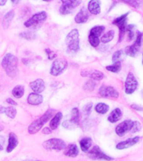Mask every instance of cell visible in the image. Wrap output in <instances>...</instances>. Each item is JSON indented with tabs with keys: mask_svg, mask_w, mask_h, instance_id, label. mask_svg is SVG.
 Here are the masks:
<instances>
[{
	"mask_svg": "<svg viewBox=\"0 0 143 161\" xmlns=\"http://www.w3.org/2000/svg\"><path fill=\"white\" fill-rule=\"evenodd\" d=\"M2 66L9 77L13 78L18 75V58L11 53L5 55L2 60Z\"/></svg>",
	"mask_w": 143,
	"mask_h": 161,
	"instance_id": "6da1fadb",
	"label": "cell"
},
{
	"mask_svg": "<svg viewBox=\"0 0 143 161\" xmlns=\"http://www.w3.org/2000/svg\"><path fill=\"white\" fill-rule=\"evenodd\" d=\"M54 113H55V110L50 108V109H48L40 118H39L38 119L34 121V122L30 124L29 128H28V132H29V134H34V133H38V132L42 128L43 126L45 125L48 121L51 119L52 116L54 115Z\"/></svg>",
	"mask_w": 143,
	"mask_h": 161,
	"instance_id": "7a4b0ae2",
	"label": "cell"
},
{
	"mask_svg": "<svg viewBox=\"0 0 143 161\" xmlns=\"http://www.w3.org/2000/svg\"><path fill=\"white\" fill-rule=\"evenodd\" d=\"M80 34L78 30H72L65 38V43L68 46V50L71 52H77L80 49Z\"/></svg>",
	"mask_w": 143,
	"mask_h": 161,
	"instance_id": "3957f363",
	"label": "cell"
},
{
	"mask_svg": "<svg viewBox=\"0 0 143 161\" xmlns=\"http://www.w3.org/2000/svg\"><path fill=\"white\" fill-rule=\"evenodd\" d=\"M43 146L48 150H62L66 148V143L60 138H50L49 140L45 141L43 143Z\"/></svg>",
	"mask_w": 143,
	"mask_h": 161,
	"instance_id": "277c9868",
	"label": "cell"
},
{
	"mask_svg": "<svg viewBox=\"0 0 143 161\" xmlns=\"http://www.w3.org/2000/svg\"><path fill=\"white\" fill-rule=\"evenodd\" d=\"M68 66L67 61L64 59H56L52 63L50 68V74L54 76H57L62 74Z\"/></svg>",
	"mask_w": 143,
	"mask_h": 161,
	"instance_id": "5b68a950",
	"label": "cell"
},
{
	"mask_svg": "<svg viewBox=\"0 0 143 161\" xmlns=\"http://www.w3.org/2000/svg\"><path fill=\"white\" fill-rule=\"evenodd\" d=\"M129 14V13H125L124 14L120 15V17L116 18L114 21H113V24L115 25H116L119 29V33H120V35H119V41H121L122 39L124 38V35H125V30H126V19H127V16Z\"/></svg>",
	"mask_w": 143,
	"mask_h": 161,
	"instance_id": "8992f818",
	"label": "cell"
},
{
	"mask_svg": "<svg viewBox=\"0 0 143 161\" xmlns=\"http://www.w3.org/2000/svg\"><path fill=\"white\" fill-rule=\"evenodd\" d=\"M46 19H47V14H46V12L41 11V12H39L34 14L27 21H25L24 26L28 28L35 26V25H40V23L44 22Z\"/></svg>",
	"mask_w": 143,
	"mask_h": 161,
	"instance_id": "52a82bcc",
	"label": "cell"
},
{
	"mask_svg": "<svg viewBox=\"0 0 143 161\" xmlns=\"http://www.w3.org/2000/svg\"><path fill=\"white\" fill-rule=\"evenodd\" d=\"M88 156L92 159L95 160H113L114 158L108 156L105 153H103L101 149H100L98 146H95L94 148L90 149L88 153Z\"/></svg>",
	"mask_w": 143,
	"mask_h": 161,
	"instance_id": "ba28073f",
	"label": "cell"
},
{
	"mask_svg": "<svg viewBox=\"0 0 143 161\" xmlns=\"http://www.w3.org/2000/svg\"><path fill=\"white\" fill-rule=\"evenodd\" d=\"M138 82L137 80L135 79V75H133L132 73H129L126 77L125 82V92L126 94L130 95L132 94L137 88Z\"/></svg>",
	"mask_w": 143,
	"mask_h": 161,
	"instance_id": "9c48e42d",
	"label": "cell"
},
{
	"mask_svg": "<svg viewBox=\"0 0 143 161\" xmlns=\"http://www.w3.org/2000/svg\"><path fill=\"white\" fill-rule=\"evenodd\" d=\"M99 94L100 97L105 98H117L119 97V92L112 86H102L99 89Z\"/></svg>",
	"mask_w": 143,
	"mask_h": 161,
	"instance_id": "30bf717a",
	"label": "cell"
},
{
	"mask_svg": "<svg viewBox=\"0 0 143 161\" xmlns=\"http://www.w3.org/2000/svg\"><path fill=\"white\" fill-rule=\"evenodd\" d=\"M133 125V121L132 120H125L122 123H120L117 127L115 128V133L118 136L122 137L124 136L126 133L130 132L131 128Z\"/></svg>",
	"mask_w": 143,
	"mask_h": 161,
	"instance_id": "8fae6325",
	"label": "cell"
},
{
	"mask_svg": "<svg viewBox=\"0 0 143 161\" xmlns=\"http://www.w3.org/2000/svg\"><path fill=\"white\" fill-rule=\"evenodd\" d=\"M82 76H87L95 80H100L104 78V74L97 70H84L81 71Z\"/></svg>",
	"mask_w": 143,
	"mask_h": 161,
	"instance_id": "7c38bea8",
	"label": "cell"
},
{
	"mask_svg": "<svg viewBox=\"0 0 143 161\" xmlns=\"http://www.w3.org/2000/svg\"><path fill=\"white\" fill-rule=\"evenodd\" d=\"M140 140V137H134V138H128L126 140L117 143L116 145V148L117 149H124V148H128L132 147L133 145H135L137 143H139V141Z\"/></svg>",
	"mask_w": 143,
	"mask_h": 161,
	"instance_id": "4fadbf2b",
	"label": "cell"
},
{
	"mask_svg": "<svg viewBox=\"0 0 143 161\" xmlns=\"http://www.w3.org/2000/svg\"><path fill=\"white\" fill-rule=\"evenodd\" d=\"M88 11L91 14L97 15L100 14L101 8H100V0H90L88 3L87 6Z\"/></svg>",
	"mask_w": 143,
	"mask_h": 161,
	"instance_id": "5bb4252c",
	"label": "cell"
},
{
	"mask_svg": "<svg viewBox=\"0 0 143 161\" xmlns=\"http://www.w3.org/2000/svg\"><path fill=\"white\" fill-rule=\"evenodd\" d=\"M43 101H44L43 96L41 95L40 93H37V92L30 93L27 98L28 103L30 104V105H34V106L40 105V104H41V103H43Z\"/></svg>",
	"mask_w": 143,
	"mask_h": 161,
	"instance_id": "9a60e30c",
	"label": "cell"
},
{
	"mask_svg": "<svg viewBox=\"0 0 143 161\" xmlns=\"http://www.w3.org/2000/svg\"><path fill=\"white\" fill-rule=\"evenodd\" d=\"M29 86L30 88L34 91V92L41 93L45 89V81L42 79H37V80H34L32 82H30Z\"/></svg>",
	"mask_w": 143,
	"mask_h": 161,
	"instance_id": "2e32d148",
	"label": "cell"
},
{
	"mask_svg": "<svg viewBox=\"0 0 143 161\" xmlns=\"http://www.w3.org/2000/svg\"><path fill=\"white\" fill-rule=\"evenodd\" d=\"M89 19V13L87 9L85 8H82L78 12V14L75 15V21L77 24H84Z\"/></svg>",
	"mask_w": 143,
	"mask_h": 161,
	"instance_id": "e0dca14e",
	"label": "cell"
},
{
	"mask_svg": "<svg viewBox=\"0 0 143 161\" xmlns=\"http://www.w3.org/2000/svg\"><path fill=\"white\" fill-rule=\"evenodd\" d=\"M18 143H19V141H18L17 136L15 135V133H10L9 136H8V143L6 151L8 153H11L17 147Z\"/></svg>",
	"mask_w": 143,
	"mask_h": 161,
	"instance_id": "ac0fdd59",
	"label": "cell"
},
{
	"mask_svg": "<svg viewBox=\"0 0 143 161\" xmlns=\"http://www.w3.org/2000/svg\"><path fill=\"white\" fill-rule=\"evenodd\" d=\"M64 154L68 156V157H72V158L76 157L79 154V148H78L77 145L75 143H70L68 146H66Z\"/></svg>",
	"mask_w": 143,
	"mask_h": 161,
	"instance_id": "d6986e66",
	"label": "cell"
},
{
	"mask_svg": "<svg viewBox=\"0 0 143 161\" xmlns=\"http://www.w3.org/2000/svg\"><path fill=\"white\" fill-rule=\"evenodd\" d=\"M63 118V114L61 112H59L55 114L52 118H51V120L50 122V128L52 129V130H55L56 128L59 127L60 123V121Z\"/></svg>",
	"mask_w": 143,
	"mask_h": 161,
	"instance_id": "ffe728a7",
	"label": "cell"
},
{
	"mask_svg": "<svg viewBox=\"0 0 143 161\" xmlns=\"http://www.w3.org/2000/svg\"><path fill=\"white\" fill-rule=\"evenodd\" d=\"M121 116H122V113H121L120 108H115L110 113V116L108 117V121L112 123H116L117 121H119L121 118Z\"/></svg>",
	"mask_w": 143,
	"mask_h": 161,
	"instance_id": "44dd1931",
	"label": "cell"
},
{
	"mask_svg": "<svg viewBox=\"0 0 143 161\" xmlns=\"http://www.w3.org/2000/svg\"><path fill=\"white\" fill-rule=\"evenodd\" d=\"M139 50H140V47L137 46L136 45H135V44H133V45H129L127 47H125L124 52H125V55H130L131 57H135V56L138 55Z\"/></svg>",
	"mask_w": 143,
	"mask_h": 161,
	"instance_id": "7402d4cb",
	"label": "cell"
},
{
	"mask_svg": "<svg viewBox=\"0 0 143 161\" xmlns=\"http://www.w3.org/2000/svg\"><path fill=\"white\" fill-rule=\"evenodd\" d=\"M0 113H4L10 118H14L17 114V110L13 107H0Z\"/></svg>",
	"mask_w": 143,
	"mask_h": 161,
	"instance_id": "603a6c76",
	"label": "cell"
},
{
	"mask_svg": "<svg viewBox=\"0 0 143 161\" xmlns=\"http://www.w3.org/2000/svg\"><path fill=\"white\" fill-rule=\"evenodd\" d=\"M91 144H92V140H91V138H88V137L82 138L80 141V148L83 152H87L91 147Z\"/></svg>",
	"mask_w": 143,
	"mask_h": 161,
	"instance_id": "cb8c5ba5",
	"label": "cell"
},
{
	"mask_svg": "<svg viewBox=\"0 0 143 161\" xmlns=\"http://www.w3.org/2000/svg\"><path fill=\"white\" fill-rule=\"evenodd\" d=\"M14 17V11H9V12H8L6 14L4 15V17H3V26L4 28H8V25L11 23V21L13 20Z\"/></svg>",
	"mask_w": 143,
	"mask_h": 161,
	"instance_id": "d4e9b609",
	"label": "cell"
},
{
	"mask_svg": "<svg viewBox=\"0 0 143 161\" xmlns=\"http://www.w3.org/2000/svg\"><path fill=\"white\" fill-rule=\"evenodd\" d=\"M13 96L16 98H21L24 94V87L23 86H16L12 91Z\"/></svg>",
	"mask_w": 143,
	"mask_h": 161,
	"instance_id": "484cf974",
	"label": "cell"
},
{
	"mask_svg": "<svg viewBox=\"0 0 143 161\" xmlns=\"http://www.w3.org/2000/svg\"><path fill=\"white\" fill-rule=\"evenodd\" d=\"M70 121L75 125H77L80 123V111L77 108H74L71 111V119H70Z\"/></svg>",
	"mask_w": 143,
	"mask_h": 161,
	"instance_id": "4316f807",
	"label": "cell"
},
{
	"mask_svg": "<svg viewBox=\"0 0 143 161\" xmlns=\"http://www.w3.org/2000/svg\"><path fill=\"white\" fill-rule=\"evenodd\" d=\"M114 36H115V31L114 30H109L107 33H105V35L101 37L100 41L104 43V44H106V43H109L110 41H111Z\"/></svg>",
	"mask_w": 143,
	"mask_h": 161,
	"instance_id": "83f0119b",
	"label": "cell"
},
{
	"mask_svg": "<svg viewBox=\"0 0 143 161\" xmlns=\"http://www.w3.org/2000/svg\"><path fill=\"white\" fill-rule=\"evenodd\" d=\"M95 110L98 113H100V114H105L109 111V106L106 105L105 103H100L96 104L95 108Z\"/></svg>",
	"mask_w": 143,
	"mask_h": 161,
	"instance_id": "f1b7e54d",
	"label": "cell"
},
{
	"mask_svg": "<svg viewBox=\"0 0 143 161\" xmlns=\"http://www.w3.org/2000/svg\"><path fill=\"white\" fill-rule=\"evenodd\" d=\"M95 86H96V80L90 79L84 84L83 88H84V90L87 91V92H92L95 88Z\"/></svg>",
	"mask_w": 143,
	"mask_h": 161,
	"instance_id": "f546056e",
	"label": "cell"
},
{
	"mask_svg": "<svg viewBox=\"0 0 143 161\" xmlns=\"http://www.w3.org/2000/svg\"><path fill=\"white\" fill-rule=\"evenodd\" d=\"M135 26L134 25H130L126 26L125 33H127L128 41H130V40H133L134 35H135Z\"/></svg>",
	"mask_w": 143,
	"mask_h": 161,
	"instance_id": "4dcf8cb0",
	"label": "cell"
},
{
	"mask_svg": "<svg viewBox=\"0 0 143 161\" xmlns=\"http://www.w3.org/2000/svg\"><path fill=\"white\" fill-rule=\"evenodd\" d=\"M124 58V50H120L114 53V55L112 56V61L115 62H121Z\"/></svg>",
	"mask_w": 143,
	"mask_h": 161,
	"instance_id": "1f68e13d",
	"label": "cell"
},
{
	"mask_svg": "<svg viewBox=\"0 0 143 161\" xmlns=\"http://www.w3.org/2000/svg\"><path fill=\"white\" fill-rule=\"evenodd\" d=\"M62 2V4H65L70 7L75 8L78 7L81 3V0H60Z\"/></svg>",
	"mask_w": 143,
	"mask_h": 161,
	"instance_id": "d6a6232c",
	"label": "cell"
},
{
	"mask_svg": "<svg viewBox=\"0 0 143 161\" xmlns=\"http://www.w3.org/2000/svg\"><path fill=\"white\" fill-rule=\"evenodd\" d=\"M120 68H121L120 62H115L113 63V65H107V66L105 67V69L107 70H109V71H111V72L116 73L120 71Z\"/></svg>",
	"mask_w": 143,
	"mask_h": 161,
	"instance_id": "836d02e7",
	"label": "cell"
},
{
	"mask_svg": "<svg viewBox=\"0 0 143 161\" xmlns=\"http://www.w3.org/2000/svg\"><path fill=\"white\" fill-rule=\"evenodd\" d=\"M100 39L98 36L95 35H92V34H90L89 35V42L93 47H97L98 45H100Z\"/></svg>",
	"mask_w": 143,
	"mask_h": 161,
	"instance_id": "e575fe53",
	"label": "cell"
},
{
	"mask_svg": "<svg viewBox=\"0 0 143 161\" xmlns=\"http://www.w3.org/2000/svg\"><path fill=\"white\" fill-rule=\"evenodd\" d=\"M104 30H105V27L102 26V25H100V26H95V27H93L90 31V34H92V35H95L96 36H100L103 32H104Z\"/></svg>",
	"mask_w": 143,
	"mask_h": 161,
	"instance_id": "d590c367",
	"label": "cell"
},
{
	"mask_svg": "<svg viewBox=\"0 0 143 161\" xmlns=\"http://www.w3.org/2000/svg\"><path fill=\"white\" fill-rule=\"evenodd\" d=\"M73 9H74L73 8L70 7V6H68V5L62 4L61 5V7L60 8V13L63 15H66L72 12Z\"/></svg>",
	"mask_w": 143,
	"mask_h": 161,
	"instance_id": "8d00e7d4",
	"label": "cell"
},
{
	"mask_svg": "<svg viewBox=\"0 0 143 161\" xmlns=\"http://www.w3.org/2000/svg\"><path fill=\"white\" fill-rule=\"evenodd\" d=\"M20 36L24 39H26L28 40H34L36 36L34 33L31 32H28V33H22V34H20Z\"/></svg>",
	"mask_w": 143,
	"mask_h": 161,
	"instance_id": "74e56055",
	"label": "cell"
},
{
	"mask_svg": "<svg viewBox=\"0 0 143 161\" xmlns=\"http://www.w3.org/2000/svg\"><path fill=\"white\" fill-rule=\"evenodd\" d=\"M140 128H141V125H140V123L137 121H133V125L132 128H131V130L130 132L131 133H135V132H139L140 130Z\"/></svg>",
	"mask_w": 143,
	"mask_h": 161,
	"instance_id": "f35d334b",
	"label": "cell"
},
{
	"mask_svg": "<svg viewBox=\"0 0 143 161\" xmlns=\"http://www.w3.org/2000/svg\"><path fill=\"white\" fill-rule=\"evenodd\" d=\"M91 109H92V103H87L86 105L83 108V113L85 115H89L91 112Z\"/></svg>",
	"mask_w": 143,
	"mask_h": 161,
	"instance_id": "ab89813d",
	"label": "cell"
},
{
	"mask_svg": "<svg viewBox=\"0 0 143 161\" xmlns=\"http://www.w3.org/2000/svg\"><path fill=\"white\" fill-rule=\"evenodd\" d=\"M123 1L134 8L140 7V3H139V1H138V0H123Z\"/></svg>",
	"mask_w": 143,
	"mask_h": 161,
	"instance_id": "60d3db41",
	"label": "cell"
},
{
	"mask_svg": "<svg viewBox=\"0 0 143 161\" xmlns=\"http://www.w3.org/2000/svg\"><path fill=\"white\" fill-rule=\"evenodd\" d=\"M141 43H142V34L138 31L137 35H136V39H135V41L134 44L139 46V47H140Z\"/></svg>",
	"mask_w": 143,
	"mask_h": 161,
	"instance_id": "b9f144b4",
	"label": "cell"
},
{
	"mask_svg": "<svg viewBox=\"0 0 143 161\" xmlns=\"http://www.w3.org/2000/svg\"><path fill=\"white\" fill-rule=\"evenodd\" d=\"M45 52H46V55H47L49 60H54L56 57V54L55 52H53L52 50H50V49H46Z\"/></svg>",
	"mask_w": 143,
	"mask_h": 161,
	"instance_id": "7bdbcfd3",
	"label": "cell"
},
{
	"mask_svg": "<svg viewBox=\"0 0 143 161\" xmlns=\"http://www.w3.org/2000/svg\"><path fill=\"white\" fill-rule=\"evenodd\" d=\"M62 126L65 128H72V127H74L75 124H74V123H73L70 120H68V121L66 120L62 123Z\"/></svg>",
	"mask_w": 143,
	"mask_h": 161,
	"instance_id": "ee69618b",
	"label": "cell"
},
{
	"mask_svg": "<svg viewBox=\"0 0 143 161\" xmlns=\"http://www.w3.org/2000/svg\"><path fill=\"white\" fill-rule=\"evenodd\" d=\"M133 109H135L136 111H140V112H143V107L142 106H139L136 105V104H132V105L130 106Z\"/></svg>",
	"mask_w": 143,
	"mask_h": 161,
	"instance_id": "f6af8a7d",
	"label": "cell"
},
{
	"mask_svg": "<svg viewBox=\"0 0 143 161\" xmlns=\"http://www.w3.org/2000/svg\"><path fill=\"white\" fill-rule=\"evenodd\" d=\"M6 102H7V103H8V104H10V105L17 106V103L13 100L12 98H7V99H6Z\"/></svg>",
	"mask_w": 143,
	"mask_h": 161,
	"instance_id": "bcb514c9",
	"label": "cell"
},
{
	"mask_svg": "<svg viewBox=\"0 0 143 161\" xmlns=\"http://www.w3.org/2000/svg\"><path fill=\"white\" fill-rule=\"evenodd\" d=\"M43 133L44 134H50L51 132H52V129L50 128H48V127H46V128H44V129H43Z\"/></svg>",
	"mask_w": 143,
	"mask_h": 161,
	"instance_id": "7dc6e473",
	"label": "cell"
},
{
	"mask_svg": "<svg viewBox=\"0 0 143 161\" xmlns=\"http://www.w3.org/2000/svg\"><path fill=\"white\" fill-rule=\"evenodd\" d=\"M7 3V0H0V6H4Z\"/></svg>",
	"mask_w": 143,
	"mask_h": 161,
	"instance_id": "c3c4849f",
	"label": "cell"
},
{
	"mask_svg": "<svg viewBox=\"0 0 143 161\" xmlns=\"http://www.w3.org/2000/svg\"><path fill=\"white\" fill-rule=\"evenodd\" d=\"M19 1L20 0H11L13 3H19Z\"/></svg>",
	"mask_w": 143,
	"mask_h": 161,
	"instance_id": "681fc988",
	"label": "cell"
},
{
	"mask_svg": "<svg viewBox=\"0 0 143 161\" xmlns=\"http://www.w3.org/2000/svg\"><path fill=\"white\" fill-rule=\"evenodd\" d=\"M43 1H45V2H50V1H52V0H43Z\"/></svg>",
	"mask_w": 143,
	"mask_h": 161,
	"instance_id": "f907efd6",
	"label": "cell"
},
{
	"mask_svg": "<svg viewBox=\"0 0 143 161\" xmlns=\"http://www.w3.org/2000/svg\"><path fill=\"white\" fill-rule=\"evenodd\" d=\"M2 149H3V147H2V145L0 144V150H2Z\"/></svg>",
	"mask_w": 143,
	"mask_h": 161,
	"instance_id": "816d5d0a",
	"label": "cell"
},
{
	"mask_svg": "<svg viewBox=\"0 0 143 161\" xmlns=\"http://www.w3.org/2000/svg\"><path fill=\"white\" fill-rule=\"evenodd\" d=\"M142 42H143V34H142Z\"/></svg>",
	"mask_w": 143,
	"mask_h": 161,
	"instance_id": "f5cc1de1",
	"label": "cell"
},
{
	"mask_svg": "<svg viewBox=\"0 0 143 161\" xmlns=\"http://www.w3.org/2000/svg\"><path fill=\"white\" fill-rule=\"evenodd\" d=\"M141 93H142V96H143V91H142V92H141Z\"/></svg>",
	"mask_w": 143,
	"mask_h": 161,
	"instance_id": "db71d44e",
	"label": "cell"
},
{
	"mask_svg": "<svg viewBox=\"0 0 143 161\" xmlns=\"http://www.w3.org/2000/svg\"><path fill=\"white\" fill-rule=\"evenodd\" d=\"M0 130H2V128H0Z\"/></svg>",
	"mask_w": 143,
	"mask_h": 161,
	"instance_id": "11a10c76",
	"label": "cell"
},
{
	"mask_svg": "<svg viewBox=\"0 0 143 161\" xmlns=\"http://www.w3.org/2000/svg\"><path fill=\"white\" fill-rule=\"evenodd\" d=\"M142 64H143V60H142Z\"/></svg>",
	"mask_w": 143,
	"mask_h": 161,
	"instance_id": "9f6ffc18",
	"label": "cell"
}]
</instances>
